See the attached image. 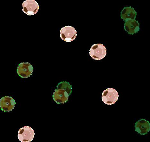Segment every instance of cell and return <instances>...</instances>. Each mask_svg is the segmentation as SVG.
<instances>
[{
    "label": "cell",
    "instance_id": "1",
    "mask_svg": "<svg viewBox=\"0 0 150 142\" xmlns=\"http://www.w3.org/2000/svg\"><path fill=\"white\" fill-rule=\"evenodd\" d=\"M72 86L66 81H63L58 84L57 89L53 95L54 100L58 104H62L67 102L72 93Z\"/></svg>",
    "mask_w": 150,
    "mask_h": 142
},
{
    "label": "cell",
    "instance_id": "2",
    "mask_svg": "<svg viewBox=\"0 0 150 142\" xmlns=\"http://www.w3.org/2000/svg\"><path fill=\"white\" fill-rule=\"evenodd\" d=\"M89 54L92 59L95 60H100L106 56L107 49L102 44H94L91 47Z\"/></svg>",
    "mask_w": 150,
    "mask_h": 142
},
{
    "label": "cell",
    "instance_id": "3",
    "mask_svg": "<svg viewBox=\"0 0 150 142\" xmlns=\"http://www.w3.org/2000/svg\"><path fill=\"white\" fill-rule=\"evenodd\" d=\"M102 101L108 105H111L116 102L119 99L117 91L112 88H108L102 94Z\"/></svg>",
    "mask_w": 150,
    "mask_h": 142
},
{
    "label": "cell",
    "instance_id": "4",
    "mask_svg": "<svg viewBox=\"0 0 150 142\" xmlns=\"http://www.w3.org/2000/svg\"><path fill=\"white\" fill-rule=\"evenodd\" d=\"M77 35L76 31L72 26H65L60 31V38L66 42L73 41L76 39Z\"/></svg>",
    "mask_w": 150,
    "mask_h": 142
},
{
    "label": "cell",
    "instance_id": "5",
    "mask_svg": "<svg viewBox=\"0 0 150 142\" xmlns=\"http://www.w3.org/2000/svg\"><path fill=\"white\" fill-rule=\"evenodd\" d=\"M35 136V131L31 127L29 126H25L21 128L18 132V139L22 142L31 141Z\"/></svg>",
    "mask_w": 150,
    "mask_h": 142
},
{
    "label": "cell",
    "instance_id": "6",
    "mask_svg": "<svg viewBox=\"0 0 150 142\" xmlns=\"http://www.w3.org/2000/svg\"><path fill=\"white\" fill-rule=\"evenodd\" d=\"M22 6L23 12L28 16L35 14L39 8L38 3L35 0H26L22 3Z\"/></svg>",
    "mask_w": 150,
    "mask_h": 142
},
{
    "label": "cell",
    "instance_id": "7",
    "mask_svg": "<svg viewBox=\"0 0 150 142\" xmlns=\"http://www.w3.org/2000/svg\"><path fill=\"white\" fill-rule=\"evenodd\" d=\"M33 71L32 66L28 63H20L17 69L18 75L23 78H26L32 75Z\"/></svg>",
    "mask_w": 150,
    "mask_h": 142
},
{
    "label": "cell",
    "instance_id": "8",
    "mask_svg": "<svg viewBox=\"0 0 150 142\" xmlns=\"http://www.w3.org/2000/svg\"><path fill=\"white\" fill-rule=\"evenodd\" d=\"M16 102L12 97L6 96L3 97L0 100V107L1 110L4 112H9L14 109Z\"/></svg>",
    "mask_w": 150,
    "mask_h": 142
},
{
    "label": "cell",
    "instance_id": "9",
    "mask_svg": "<svg viewBox=\"0 0 150 142\" xmlns=\"http://www.w3.org/2000/svg\"><path fill=\"white\" fill-rule=\"evenodd\" d=\"M135 131L138 134L142 135L147 134L150 131V124L149 122L145 119L139 120L136 122Z\"/></svg>",
    "mask_w": 150,
    "mask_h": 142
},
{
    "label": "cell",
    "instance_id": "10",
    "mask_svg": "<svg viewBox=\"0 0 150 142\" xmlns=\"http://www.w3.org/2000/svg\"><path fill=\"white\" fill-rule=\"evenodd\" d=\"M125 30L128 33L134 35L139 31V24L135 20H131L125 22Z\"/></svg>",
    "mask_w": 150,
    "mask_h": 142
},
{
    "label": "cell",
    "instance_id": "11",
    "mask_svg": "<svg viewBox=\"0 0 150 142\" xmlns=\"http://www.w3.org/2000/svg\"><path fill=\"white\" fill-rule=\"evenodd\" d=\"M137 12L134 8L131 6L127 7L124 8L121 12V18L125 22L131 20H135Z\"/></svg>",
    "mask_w": 150,
    "mask_h": 142
}]
</instances>
